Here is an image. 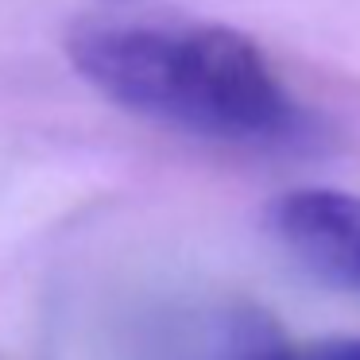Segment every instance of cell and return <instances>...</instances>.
<instances>
[{"instance_id":"2","label":"cell","mask_w":360,"mask_h":360,"mask_svg":"<svg viewBox=\"0 0 360 360\" xmlns=\"http://www.w3.org/2000/svg\"><path fill=\"white\" fill-rule=\"evenodd\" d=\"M267 229L318 279L360 290V194L290 190L271 202Z\"/></svg>"},{"instance_id":"3","label":"cell","mask_w":360,"mask_h":360,"mask_svg":"<svg viewBox=\"0 0 360 360\" xmlns=\"http://www.w3.org/2000/svg\"><path fill=\"white\" fill-rule=\"evenodd\" d=\"M248 360H360V337H329L310 345H279L264 349Z\"/></svg>"},{"instance_id":"1","label":"cell","mask_w":360,"mask_h":360,"mask_svg":"<svg viewBox=\"0 0 360 360\" xmlns=\"http://www.w3.org/2000/svg\"><path fill=\"white\" fill-rule=\"evenodd\" d=\"M70 66L132 117L244 151H310L321 120L252 35L205 20H94L66 39Z\"/></svg>"}]
</instances>
